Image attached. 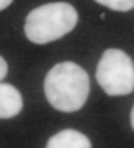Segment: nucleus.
<instances>
[{"label": "nucleus", "instance_id": "f257e3e1", "mask_svg": "<svg viewBox=\"0 0 134 148\" xmlns=\"http://www.w3.org/2000/svg\"><path fill=\"white\" fill-rule=\"evenodd\" d=\"M88 92V74L74 62L56 63L44 79L47 100L61 112H75L80 109L87 100Z\"/></svg>", "mask_w": 134, "mask_h": 148}, {"label": "nucleus", "instance_id": "f03ea898", "mask_svg": "<svg viewBox=\"0 0 134 148\" xmlns=\"http://www.w3.org/2000/svg\"><path fill=\"white\" fill-rule=\"evenodd\" d=\"M77 23V10L69 3L56 1L32 10L27 15L24 32L31 42L44 45L73 31Z\"/></svg>", "mask_w": 134, "mask_h": 148}, {"label": "nucleus", "instance_id": "7ed1b4c3", "mask_svg": "<svg viewBox=\"0 0 134 148\" xmlns=\"http://www.w3.org/2000/svg\"><path fill=\"white\" fill-rule=\"evenodd\" d=\"M97 81L109 96H126L134 90V63L122 50L109 49L97 67Z\"/></svg>", "mask_w": 134, "mask_h": 148}, {"label": "nucleus", "instance_id": "20e7f679", "mask_svg": "<svg viewBox=\"0 0 134 148\" xmlns=\"http://www.w3.org/2000/svg\"><path fill=\"white\" fill-rule=\"evenodd\" d=\"M23 108L22 94L15 86L0 84V119H11Z\"/></svg>", "mask_w": 134, "mask_h": 148}, {"label": "nucleus", "instance_id": "39448f33", "mask_svg": "<svg viewBox=\"0 0 134 148\" xmlns=\"http://www.w3.org/2000/svg\"><path fill=\"white\" fill-rule=\"evenodd\" d=\"M46 148H91V141L79 131L63 129L47 141Z\"/></svg>", "mask_w": 134, "mask_h": 148}, {"label": "nucleus", "instance_id": "423d86ee", "mask_svg": "<svg viewBox=\"0 0 134 148\" xmlns=\"http://www.w3.org/2000/svg\"><path fill=\"white\" fill-rule=\"evenodd\" d=\"M95 1L113 11L127 12L134 8V0H95Z\"/></svg>", "mask_w": 134, "mask_h": 148}, {"label": "nucleus", "instance_id": "0eeeda50", "mask_svg": "<svg viewBox=\"0 0 134 148\" xmlns=\"http://www.w3.org/2000/svg\"><path fill=\"white\" fill-rule=\"evenodd\" d=\"M7 71H8L7 62H5V61H4V58L0 55V81H1L5 75H7Z\"/></svg>", "mask_w": 134, "mask_h": 148}, {"label": "nucleus", "instance_id": "6e6552de", "mask_svg": "<svg viewBox=\"0 0 134 148\" xmlns=\"http://www.w3.org/2000/svg\"><path fill=\"white\" fill-rule=\"evenodd\" d=\"M11 3H12V0H0V11L4 10V8H7Z\"/></svg>", "mask_w": 134, "mask_h": 148}, {"label": "nucleus", "instance_id": "1a4fd4ad", "mask_svg": "<svg viewBox=\"0 0 134 148\" xmlns=\"http://www.w3.org/2000/svg\"><path fill=\"white\" fill-rule=\"evenodd\" d=\"M130 123H131V127H133V129H134V106H133L131 113H130Z\"/></svg>", "mask_w": 134, "mask_h": 148}]
</instances>
